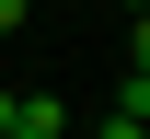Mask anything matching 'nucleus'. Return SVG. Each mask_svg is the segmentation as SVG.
<instances>
[{"label":"nucleus","mask_w":150,"mask_h":139,"mask_svg":"<svg viewBox=\"0 0 150 139\" xmlns=\"http://www.w3.org/2000/svg\"><path fill=\"white\" fill-rule=\"evenodd\" d=\"M23 12H35V0H0V35H23Z\"/></svg>","instance_id":"f03ea898"},{"label":"nucleus","mask_w":150,"mask_h":139,"mask_svg":"<svg viewBox=\"0 0 150 139\" xmlns=\"http://www.w3.org/2000/svg\"><path fill=\"white\" fill-rule=\"evenodd\" d=\"M93 139H150V81H139V70H127V93H115V116H104Z\"/></svg>","instance_id":"f257e3e1"},{"label":"nucleus","mask_w":150,"mask_h":139,"mask_svg":"<svg viewBox=\"0 0 150 139\" xmlns=\"http://www.w3.org/2000/svg\"><path fill=\"white\" fill-rule=\"evenodd\" d=\"M12 116H23V93H0V128H12Z\"/></svg>","instance_id":"7ed1b4c3"}]
</instances>
